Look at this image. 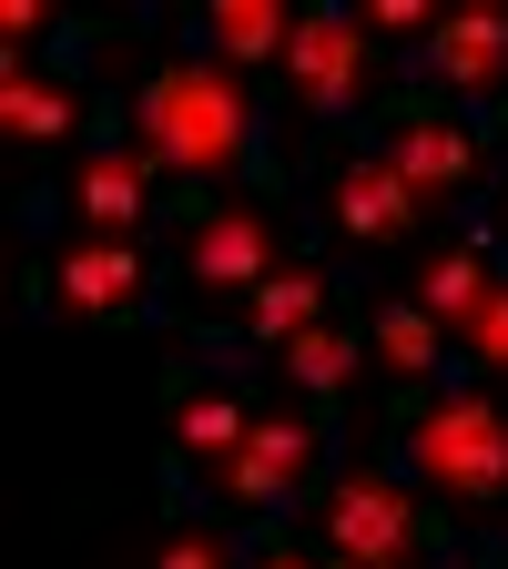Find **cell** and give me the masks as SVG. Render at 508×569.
<instances>
[{"label":"cell","mask_w":508,"mask_h":569,"mask_svg":"<svg viewBox=\"0 0 508 569\" xmlns=\"http://www.w3.org/2000/svg\"><path fill=\"white\" fill-rule=\"evenodd\" d=\"M142 153L213 183V173H235L255 153V92H245V71L225 61H163L153 82H142Z\"/></svg>","instance_id":"cell-1"},{"label":"cell","mask_w":508,"mask_h":569,"mask_svg":"<svg viewBox=\"0 0 508 569\" xmlns=\"http://www.w3.org/2000/svg\"><path fill=\"white\" fill-rule=\"evenodd\" d=\"M407 478H427L458 509H488L508 488V407L488 387H438L407 417Z\"/></svg>","instance_id":"cell-2"},{"label":"cell","mask_w":508,"mask_h":569,"mask_svg":"<svg viewBox=\"0 0 508 569\" xmlns=\"http://www.w3.org/2000/svg\"><path fill=\"white\" fill-rule=\"evenodd\" d=\"M316 529H326V549H336V559H356V569H407V559H417V539H427L417 498H407L387 468H346V478L316 498Z\"/></svg>","instance_id":"cell-3"},{"label":"cell","mask_w":508,"mask_h":569,"mask_svg":"<svg viewBox=\"0 0 508 569\" xmlns=\"http://www.w3.org/2000/svg\"><path fill=\"white\" fill-rule=\"evenodd\" d=\"M285 82H296V112L326 122V112H356L377 92V41L356 11H306L296 41H285Z\"/></svg>","instance_id":"cell-4"},{"label":"cell","mask_w":508,"mask_h":569,"mask_svg":"<svg viewBox=\"0 0 508 569\" xmlns=\"http://www.w3.org/2000/svg\"><path fill=\"white\" fill-rule=\"evenodd\" d=\"M417 183L387 163V153H346L336 173H326V224L336 234H356V244H397V234H417Z\"/></svg>","instance_id":"cell-5"},{"label":"cell","mask_w":508,"mask_h":569,"mask_svg":"<svg viewBox=\"0 0 508 569\" xmlns=\"http://www.w3.org/2000/svg\"><path fill=\"white\" fill-rule=\"evenodd\" d=\"M183 274H193V296H235V284H265V274H275V224H265L255 203L203 213L193 244H183Z\"/></svg>","instance_id":"cell-6"},{"label":"cell","mask_w":508,"mask_h":569,"mask_svg":"<svg viewBox=\"0 0 508 569\" xmlns=\"http://www.w3.org/2000/svg\"><path fill=\"white\" fill-rule=\"evenodd\" d=\"M427 82L458 102H488L508 82V11H448L427 31Z\"/></svg>","instance_id":"cell-7"},{"label":"cell","mask_w":508,"mask_h":569,"mask_svg":"<svg viewBox=\"0 0 508 569\" xmlns=\"http://www.w3.org/2000/svg\"><path fill=\"white\" fill-rule=\"evenodd\" d=\"M387 163L417 183V203H448V193H468V183H478V142H468V122H448L438 102H427V112H407V122H397Z\"/></svg>","instance_id":"cell-8"},{"label":"cell","mask_w":508,"mask_h":569,"mask_svg":"<svg viewBox=\"0 0 508 569\" xmlns=\"http://www.w3.org/2000/svg\"><path fill=\"white\" fill-rule=\"evenodd\" d=\"M316 468V417H255V438L225 458V498L235 509H265L275 488H296Z\"/></svg>","instance_id":"cell-9"},{"label":"cell","mask_w":508,"mask_h":569,"mask_svg":"<svg viewBox=\"0 0 508 569\" xmlns=\"http://www.w3.org/2000/svg\"><path fill=\"white\" fill-rule=\"evenodd\" d=\"M153 153L142 142H112V153H92L82 173H71V203H82V224H102V234H132L142 224V203H153Z\"/></svg>","instance_id":"cell-10"},{"label":"cell","mask_w":508,"mask_h":569,"mask_svg":"<svg viewBox=\"0 0 508 569\" xmlns=\"http://www.w3.org/2000/svg\"><path fill=\"white\" fill-rule=\"evenodd\" d=\"M193 41H203V61H225V71H245V61H285L296 11H285V0H213V11L193 21Z\"/></svg>","instance_id":"cell-11"},{"label":"cell","mask_w":508,"mask_h":569,"mask_svg":"<svg viewBox=\"0 0 508 569\" xmlns=\"http://www.w3.org/2000/svg\"><path fill=\"white\" fill-rule=\"evenodd\" d=\"M51 284H61V306H82V316H122L142 296V254L122 234H92V244H71L51 264Z\"/></svg>","instance_id":"cell-12"},{"label":"cell","mask_w":508,"mask_h":569,"mask_svg":"<svg viewBox=\"0 0 508 569\" xmlns=\"http://www.w3.org/2000/svg\"><path fill=\"white\" fill-rule=\"evenodd\" d=\"M306 326H326V274H316V264L265 274V284H255V336H265V346H296Z\"/></svg>","instance_id":"cell-13"},{"label":"cell","mask_w":508,"mask_h":569,"mask_svg":"<svg viewBox=\"0 0 508 569\" xmlns=\"http://www.w3.org/2000/svg\"><path fill=\"white\" fill-rule=\"evenodd\" d=\"M0 132H11V142H51V132H71V92L41 82L31 61H11V71H0Z\"/></svg>","instance_id":"cell-14"},{"label":"cell","mask_w":508,"mask_h":569,"mask_svg":"<svg viewBox=\"0 0 508 569\" xmlns=\"http://www.w3.org/2000/svg\"><path fill=\"white\" fill-rule=\"evenodd\" d=\"M478 296H488V264H478V244H438V254H427V274H417V306L438 316V326H468V316H478Z\"/></svg>","instance_id":"cell-15"},{"label":"cell","mask_w":508,"mask_h":569,"mask_svg":"<svg viewBox=\"0 0 508 569\" xmlns=\"http://www.w3.org/2000/svg\"><path fill=\"white\" fill-rule=\"evenodd\" d=\"M275 356H285V377H296V387L336 397V387L356 377V326H306L296 346H275Z\"/></svg>","instance_id":"cell-16"},{"label":"cell","mask_w":508,"mask_h":569,"mask_svg":"<svg viewBox=\"0 0 508 569\" xmlns=\"http://www.w3.org/2000/svg\"><path fill=\"white\" fill-rule=\"evenodd\" d=\"M367 326H377V356H387L397 377H427V367H438V316H427L417 296L407 306H377Z\"/></svg>","instance_id":"cell-17"},{"label":"cell","mask_w":508,"mask_h":569,"mask_svg":"<svg viewBox=\"0 0 508 569\" xmlns=\"http://www.w3.org/2000/svg\"><path fill=\"white\" fill-rule=\"evenodd\" d=\"M245 438H255V417H245V397H225V387H203V397L173 407V448H245Z\"/></svg>","instance_id":"cell-18"},{"label":"cell","mask_w":508,"mask_h":569,"mask_svg":"<svg viewBox=\"0 0 508 569\" xmlns=\"http://www.w3.org/2000/svg\"><path fill=\"white\" fill-rule=\"evenodd\" d=\"M458 346L478 356V367H508V284H488V296H478V316L458 326Z\"/></svg>","instance_id":"cell-19"},{"label":"cell","mask_w":508,"mask_h":569,"mask_svg":"<svg viewBox=\"0 0 508 569\" xmlns=\"http://www.w3.org/2000/svg\"><path fill=\"white\" fill-rule=\"evenodd\" d=\"M427 31H438L427 0H377V11H367V41H427Z\"/></svg>","instance_id":"cell-20"},{"label":"cell","mask_w":508,"mask_h":569,"mask_svg":"<svg viewBox=\"0 0 508 569\" xmlns=\"http://www.w3.org/2000/svg\"><path fill=\"white\" fill-rule=\"evenodd\" d=\"M153 569H225V539H213V529H173Z\"/></svg>","instance_id":"cell-21"},{"label":"cell","mask_w":508,"mask_h":569,"mask_svg":"<svg viewBox=\"0 0 508 569\" xmlns=\"http://www.w3.org/2000/svg\"><path fill=\"white\" fill-rule=\"evenodd\" d=\"M0 31H11V41H41V31H51V0H11V11H0Z\"/></svg>","instance_id":"cell-22"},{"label":"cell","mask_w":508,"mask_h":569,"mask_svg":"<svg viewBox=\"0 0 508 569\" xmlns=\"http://www.w3.org/2000/svg\"><path fill=\"white\" fill-rule=\"evenodd\" d=\"M255 569H316V559H306V549H285V539H265V559H255Z\"/></svg>","instance_id":"cell-23"},{"label":"cell","mask_w":508,"mask_h":569,"mask_svg":"<svg viewBox=\"0 0 508 569\" xmlns=\"http://www.w3.org/2000/svg\"><path fill=\"white\" fill-rule=\"evenodd\" d=\"M336 569H356V559H336Z\"/></svg>","instance_id":"cell-24"}]
</instances>
